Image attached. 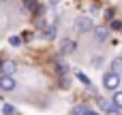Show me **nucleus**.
Masks as SVG:
<instances>
[{"instance_id":"aec40b11","label":"nucleus","mask_w":122,"mask_h":115,"mask_svg":"<svg viewBox=\"0 0 122 115\" xmlns=\"http://www.w3.org/2000/svg\"><path fill=\"white\" fill-rule=\"evenodd\" d=\"M86 115H99V113H94V111H88V113H86Z\"/></svg>"},{"instance_id":"6e6552de","label":"nucleus","mask_w":122,"mask_h":115,"mask_svg":"<svg viewBox=\"0 0 122 115\" xmlns=\"http://www.w3.org/2000/svg\"><path fill=\"white\" fill-rule=\"evenodd\" d=\"M24 6H28V11H32V13H43V6L36 0H24Z\"/></svg>"},{"instance_id":"ddd939ff","label":"nucleus","mask_w":122,"mask_h":115,"mask_svg":"<svg viewBox=\"0 0 122 115\" xmlns=\"http://www.w3.org/2000/svg\"><path fill=\"white\" fill-rule=\"evenodd\" d=\"M114 107L116 109H122V92H116L114 94Z\"/></svg>"},{"instance_id":"20e7f679","label":"nucleus","mask_w":122,"mask_h":115,"mask_svg":"<svg viewBox=\"0 0 122 115\" xmlns=\"http://www.w3.org/2000/svg\"><path fill=\"white\" fill-rule=\"evenodd\" d=\"M0 70H2L4 75H15L17 64H15L13 60H2V62H0Z\"/></svg>"},{"instance_id":"f8f14e48","label":"nucleus","mask_w":122,"mask_h":115,"mask_svg":"<svg viewBox=\"0 0 122 115\" xmlns=\"http://www.w3.org/2000/svg\"><path fill=\"white\" fill-rule=\"evenodd\" d=\"M41 36H43V38H54V36H56V26H47Z\"/></svg>"},{"instance_id":"9d476101","label":"nucleus","mask_w":122,"mask_h":115,"mask_svg":"<svg viewBox=\"0 0 122 115\" xmlns=\"http://www.w3.org/2000/svg\"><path fill=\"white\" fill-rule=\"evenodd\" d=\"M112 73H116L118 77H122V58L112 60Z\"/></svg>"},{"instance_id":"0eeeda50","label":"nucleus","mask_w":122,"mask_h":115,"mask_svg":"<svg viewBox=\"0 0 122 115\" xmlns=\"http://www.w3.org/2000/svg\"><path fill=\"white\" fill-rule=\"evenodd\" d=\"M97 105H99L105 113H114V111H116V107H114V105H109V102H107L105 98H101V96H97Z\"/></svg>"},{"instance_id":"f03ea898","label":"nucleus","mask_w":122,"mask_h":115,"mask_svg":"<svg viewBox=\"0 0 122 115\" xmlns=\"http://www.w3.org/2000/svg\"><path fill=\"white\" fill-rule=\"evenodd\" d=\"M103 85H105L107 90H118V85H120V77H118L116 73H107V75L103 77Z\"/></svg>"},{"instance_id":"423d86ee","label":"nucleus","mask_w":122,"mask_h":115,"mask_svg":"<svg viewBox=\"0 0 122 115\" xmlns=\"http://www.w3.org/2000/svg\"><path fill=\"white\" fill-rule=\"evenodd\" d=\"M107 34H109V30H107V26H97V28H94V38H97L99 43H105V38H107Z\"/></svg>"},{"instance_id":"f3484780","label":"nucleus","mask_w":122,"mask_h":115,"mask_svg":"<svg viewBox=\"0 0 122 115\" xmlns=\"http://www.w3.org/2000/svg\"><path fill=\"white\" fill-rule=\"evenodd\" d=\"M9 43H11L13 47H19V45H21V36H11V38H9Z\"/></svg>"},{"instance_id":"7ed1b4c3","label":"nucleus","mask_w":122,"mask_h":115,"mask_svg":"<svg viewBox=\"0 0 122 115\" xmlns=\"http://www.w3.org/2000/svg\"><path fill=\"white\" fill-rule=\"evenodd\" d=\"M0 90H4V92H11V90H15V79H13V75H0Z\"/></svg>"},{"instance_id":"9b49d317","label":"nucleus","mask_w":122,"mask_h":115,"mask_svg":"<svg viewBox=\"0 0 122 115\" xmlns=\"http://www.w3.org/2000/svg\"><path fill=\"white\" fill-rule=\"evenodd\" d=\"M75 77H77V79H79V81H81L84 85H88V87L92 90V94H94V87H92V83H90V79H88V77H86L84 73H79V70H77V73H75Z\"/></svg>"},{"instance_id":"a211bd4d","label":"nucleus","mask_w":122,"mask_h":115,"mask_svg":"<svg viewBox=\"0 0 122 115\" xmlns=\"http://www.w3.org/2000/svg\"><path fill=\"white\" fill-rule=\"evenodd\" d=\"M92 66H94V68H103V58H101V55H97V58L92 60Z\"/></svg>"},{"instance_id":"1a4fd4ad","label":"nucleus","mask_w":122,"mask_h":115,"mask_svg":"<svg viewBox=\"0 0 122 115\" xmlns=\"http://www.w3.org/2000/svg\"><path fill=\"white\" fill-rule=\"evenodd\" d=\"M56 73H58V77H64L69 73V66H66L64 60H56Z\"/></svg>"},{"instance_id":"39448f33","label":"nucleus","mask_w":122,"mask_h":115,"mask_svg":"<svg viewBox=\"0 0 122 115\" xmlns=\"http://www.w3.org/2000/svg\"><path fill=\"white\" fill-rule=\"evenodd\" d=\"M60 51H62V53H66V55H69V53H75V51H77V43H75V41H71V38H64V41H62Z\"/></svg>"},{"instance_id":"f257e3e1","label":"nucleus","mask_w":122,"mask_h":115,"mask_svg":"<svg viewBox=\"0 0 122 115\" xmlns=\"http://www.w3.org/2000/svg\"><path fill=\"white\" fill-rule=\"evenodd\" d=\"M92 28H94V23H92L90 17H77V19H75V30H77V32L84 34V32H90Z\"/></svg>"},{"instance_id":"6ab92c4d","label":"nucleus","mask_w":122,"mask_h":115,"mask_svg":"<svg viewBox=\"0 0 122 115\" xmlns=\"http://www.w3.org/2000/svg\"><path fill=\"white\" fill-rule=\"evenodd\" d=\"M105 19H114V9H107L105 11Z\"/></svg>"},{"instance_id":"dca6fc26","label":"nucleus","mask_w":122,"mask_h":115,"mask_svg":"<svg viewBox=\"0 0 122 115\" xmlns=\"http://www.w3.org/2000/svg\"><path fill=\"white\" fill-rule=\"evenodd\" d=\"M15 113V107H13V105H4V107H2V115H13Z\"/></svg>"},{"instance_id":"4468645a","label":"nucleus","mask_w":122,"mask_h":115,"mask_svg":"<svg viewBox=\"0 0 122 115\" xmlns=\"http://www.w3.org/2000/svg\"><path fill=\"white\" fill-rule=\"evenodd\" d=\"M109 28L118 32V30H122V21L120 19H109Z\"/></svg>"},{"instance_id":"2eb2a0df","label":"nucleus","mask_w":122,"mask_h":115,"mask_svg":"<svg viewBox=\"0 0 122 115\" xmlns=\"http://www.w3.org/2000/svg\"><path fill=\"white\" fill-rule=\"evenodd\" d=\"M88 111H90L88 107H84V105H79V107H75V109H73V115H86Z\"/></svg>"}]
</instances>
